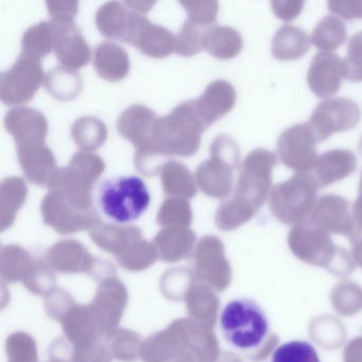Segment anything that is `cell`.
Returning a JSON list of instances; mask_svg holds the SVG:
<instances>
[{
  "label": "cell",
  "instance_id": "cell-12",
  "mask_svg": "<svg viewBox=\"0 0 362 362\" xmlns=\"http://www.w3.org/2000/svg\"><path fill=\"white\" fill-rule=\"evenodd\" d=\"M54 28V52L65 69H78L90 62V48L75 22H52Z\"/></svg>",
  "mask_w": 362,
  "mask_h": 362
},
{
  "label": "cell",
  "instance_id": "cell-18",
  "mask_svg": "<svg viewBox=\"0 0 362 362\" xmlns=\"http://www.w3.org/2000/svg\"><path fill=\"white\" fill-rule=\"evenodd\" d=\"M93 64L100 78L110 82L122 81L130 71L128 54L113 42H103L97 46Z\"/></svg>",
  "mask_w": 362,
  "mask_h": 362
},
{
  "label": "cell",
  "instance_id": "cell-15",
  "mask_svg": "<svg viewBox=\"0 0 362 362\" xmlns=\"http://www.w3.org/2000/svg\"><path fill=\"white\" fill-rule=\"evenodd\" d=\"M25 177L30 183L47 186L57 170L56 158L45 143L16 147Z\"/></svg>",
  "mask_w": 362,
  "mask_h": 362
},
{
  "label": "cell",
  "instance_id": "cell-8",
  "mask_svg": "<svg viewBox=\"0 0 362 362\" xmlns=\"http://www.w3.org/2000/svg\"><path fill=\"white\" fill-rule=\"evenodd\" d=\"M361 119L359 105L349 98H330L322 101L309 118L315 139L324 141L334 133L355 128Z\"/></svg>",
  "mask_w": 362,
  "mask_h": 362
},
{
  "label": "cell",
  "instance_id": "cell-1",
  "mask_svg": "<svg viewBox=\"0 0 362 362\" xmlns=\"http://www.w3.org/2000/svg\"><path fill=\"white\" fill-rule=\"evenodd\" d=\"M220 332L226 342L240 353L255 351L270 332V321L258 303L249 298L228 300L220 311Z\"/></svg>",
  "mask_w": 362,
  "mask_h": 362
},
{
  "label": "cell",
  "instance_id": "cell-5",
  "mask_svg": "<svg viewBox=\"0 0 362 362\" xmlns=\"http://www.w3.org/2000/svg\"><path fill=\"white\" fill-rule=\"evenodd\" d=\"M319 184L313 175L296 173L287 181L273 186L269 205L277 218L284 221H298L317 205Z\"/></svg>",
  "mask_w": 362,
  "mask_h": 362
},
{
  "label": "cell",
  "instance_id": "cell-42",
  "mask_svg": "<svg viewBox=\"0 0 362 362\" xmlns=\"http://www.w3.org/2000/svg\"><path fill=\"white\" fill-rule=\"evenodd\" d=\"M356 202L360 203V205L362 206V175H361V179H360V184H359V196H358V198L356 199Z\"/></svg>",
  "mask_w": 362,
  "mask_h": 362
},
{
  "label": "cell",
  "instance_id": "cell-32",
  "mask_svg": "<svg viewBox=\"0 0 362 362\" xmlns=\"http://www.w3.org/2000/svg\"><path fill=\"white\" fill-rule=\"evenodd\" d=\"M271 362H321V359L311 343L293 340L277 347Z\"/></svg>",
  "mask_w": 362,
  "mask_h": 362
},
{
  "label": "cell",
  "instance_id": "cell-11",
  "mask_svg": "<svg viewBox=\"0 0 362 362\" xmlns=\"http://www.w3.org/2000/svg\"><path fill=\"white\" fill-rule=\"evenodd\" d=\"M344 78L343 59L334 52H321L309 65L307 83L315 96L326 100L338 93Z\"/></svg>",
  "mask_w": 362,
  "mask_h": 362
},
{
  "label": "cell",
  "instance_id": "cell-13",
  "mask_svg": "<svg viewBox=\"0 0 362 362\" xmlns=\"http://www.w3.org/2000/svg\"><path fill=\"white\" fill-rule=\"evenodd\" d=\"M5 128L16 147L45 143L48 122L45 116L31 107H14L5 116Z\"/></svg>",
  "mask_w": 362,
  "mask_h": 362
},
{
  "label": "cell",
  "instance_id": "cell-6",
  "mask_svg": "<svg viewBox=\"0 0 362 362\" xmlns=\"http://www.w3.org/2000/svg\"><path fill=\"white\" fill-rule=\"evenodd\" d=\"M276 164L277 156L272 151L258 148L250 152L243 160L233 197L257 211L268 199Z\"/></svg>",
  "mask_w": 362,
  "mask_h": 362
},
{
  "label": "cell",
  "instance_id": "cell-35",
  "mask_svg": "<svg viewBox=\"0 0 362 362\" xmlns=\"http://www.w3.org/2000/svg\"><path fill=\"white\" fill-rule=\"evenodd\" d=\"M180 4L183 6L186 13L189 16L188 21L199 26L207 28L213 26L217 20L219 11L218 1H181Z\"/></svg>",
  "mask_w": 362,
  "mask_h": 362
},
{
  "label": "cell",
  "instance_id": "cell-31",
  "mask_svg": "<svg viewBox=\"0 0 362 362\" xmlns=\"http://www.w3.org/2000/svg\"><path fill=\"white\" fill-rule=\"evenodd\" d=\"M67 167L79 179L93 187L105 171V162L100 156L93 152L80 150L71 158Z\"/></svg>",
  "mask_w": 362,
  "mask_h": 362
},
{
  "label": "cell",
  "instance_id": "cell-4",
  "mask_svg": "<svg viewBox=\"0 0 362 362\" xmlns=\"http://www.w3.org/2000/svg\"><path fill=\"white\" fill-rule=\"evenodd\" d=\"M239 163L240 150L236 141L228 135H219L211 143L209 160L197 168V185L211 198H226L234 187V173Z\"/></svg>",
  "mask_w": 362,
  "mask_h": 362
},
{
  "label": "cell",
  "instance_id": "cell-41",
  "mask_svg": "<svg viewBox=\"0 0 362 362\" xmlns=\"http://www.w3.org/2000/svg\"><path fill=\"white\" fill-rule=\"evenodd\" d=\"M127 7L130 8L132 11L143 14L149 12L156 3L154 1H126Z\"/></svg>",
  "mask_w": 362,
  "mask_h": 362
},
{
  "label": "cell",
  "instance_id": "cell-33",
  "mask_svg": "<svg viewBox=\"0 0 362 362\" xmlns=\"http://www.w3.org/2000/svg\"><path fill=\"white\" fill-rule=\"evenodd\" d=\"M205 29L187 21L175 35V54L188 58L202 52Z\"/></svg>",
  "mask_w": 362,
  "mask_h": 362
},
{
  "label": "cell",
  "instance_id": "cell-24",
  "mask_svg": "<svg viewBox=\"0 0 362 362\" xmlns=\"http://www.w3.org/2000/svg\"><path fill=\"white\" fill-rule=\"evenodd\" d=\"M131 9L126 4L110 1L96 12V26L105 37L124 39L130 21Z\"/></svg>",
  "mask_w": 362,
  "mask_h": 362
},
{
  "label": "cell",
  "instance_id": "cell-43",
  "mask_svg": "<svg viewBox=\"0 0 362 362\" xmlns=\"http://www.w3.org/2000/svg\"><path fill=\"white\" fill-rule=\"evenodd\" d=\"M359 150H360V152H361V153H362V139H361V141H360Z\"/></svg>",
  "mask_w": 362,
  "mask_h": 362
},
{
  "label": "cell",
  "instance_id": "cell-29",
  "mask_svg": "<svg viewBox=\"0 0 362 362\" xmlns=\"http://www.w3.org/2000/svg\"><path fill=\"white\" fill-rule=\"evenodd\" d=\"M349 202L337 194H324L315 205V218L330 226H342L349 218Z\"/></svg>",
  "mask_w": 362,
  "mask_h": 362
},
{
  "label": "cell",
  "instance_id": "cell-19",
  "mask_svg": "<svg viewBox=\"0 0 362 362\" xmlns=\"http://www.w3.org/2000/svg\"><path fill=\"white\" fill-rule=\"evenodd\" d=\"M49 190L60 192L81 211H92V186L82 181L69 167L58 168L48 182Z\"/></svg>",
  "mask_w": 362,
  "mask_h": 362
},
{
  "label": "cell",
  "instance_id": "cell-3",
  "mask_svg": "<svg viewBox=\"0 0 362 362\" xmlns=\"http://www.w3.org/2000/svg\"><path fill=\"white\" fill-rule=\"evenodd\" d=\"M98 201L101 211L115 226H124L144 215L151 198L145 182L131 175L103 182Z\"/></svg>",
  "mask_w": 362,
  "mask_h": 362
},
{
  "label": "cell",
  "instance_id": "cell-39",
  "mask_svg": "<svg viewBox=\"0 0 362 362\" xmlns=\"http://www.w3.org/2000/svg\"><path fill=\"white\" fill-rule=\"evenodd\" d=\"M48 12L52 22L73 23L78 12V1H47Z\"/></svg>",
  "mask_w": 362,
  "mask_h": 362
},
{
  "label": "cell",
  "instance_id": "cell-34",
  "mask_svg": "<svg viewBox=\"0 0 362 362\" xmlns=\"http://www.w3.org/2000/svg\"><path fill=\"white\" fill-rule=\"evenodd\" d=\"M343 63L345 79L354 83L362 82V31L355 33L349 40Z\"/></svg>",
  "mask_w": 362,
  "mask_h": 362
},
{
  "label": "cell",
  "instance_id": "cell-21",
  "mask_svg": "<svg viewBox=\"0 0 362 362\" xmlns=\"http://www.w3.org/2000/svg\"><path fill=\"white\" fill-rule=\"evenodd\" d=\"M311 39L302 29L284 25L275 33L271 43V52L279 61H294L308 52Z\"/></svg>",
  "mask_w": 362,
  "mask_h": 362
},
{
  "label": "cell",
  "instance_id": "cell-16",
  "mask_svg": "<svg viewBox=\"0 0 362 362\" xmlns=\"http://www.w3.org/2000/svg\"><path fill=\"white\" fill-rule=\"evenodd\" d=\"M357 165V158L349 150H330L317 158L313 168L315 177L320 188H324L349 177Z\"/></svg>",
  "mask_w": 362,
  "mask_h": 362
},
{
  "label": "cell",
  "instance_id": "cell-37",
  "mask_svg": "<svg viewBox=\"0 0 362 362\" xmlns=\"http://www.w3.org/2000/svg\"><path fill=\"white\" fill-rule=\"evenodd\" d=\"M192 217L189 203L186 199L171 198L167 199L160 207L158 218L163 221L168 220H189Z\"/></svg>",
  "mask_w": 362,
  "mask_h": 362
},
{
  "label": "cell",
  "instance_id": "cell-25",
  "mask_svg": "<svg viewBox=\"0 0 362 362\" xmlns=\"http://www.w3.org/2000/svg\"><path fill=\"white\" fill-rule=\"evenodd\" d=\"M46 90L50 96L59 101H69L75 99L82 90L81 76L77 71L56 67L48 71L44 82Z\"/></svg>",
  "mask_w": 362,
  "mask_h": 362
},
{
  "label": "cell",
  "instance_id": "cell-36",
  "mask_svg": "<svg viewBox=\"0 0 362 362\" xmlns=\"http://www.w3.org/2000/svg\"><path fill=\"white\" fill-rule=\"evenodd\" d=\"M254 214H256V211L252 207L233 197L220 205L217 211V220L221 226H236L251 218Z\"/></svg>",
  "mask_w": 362,
  "mask_h": 362
},
{
  "label": "cell",
  "instance_id": "cell-26",
  "mask_svg": "<svg viewBox=\"0 0 362 362\" xmlns=\"http://www.w3.org/2000/svg\"><path fill=\"white\" fill-rule=\"evenodd\" d=\"M71 137L81 151L93 152L107 141V129L105 122L93 116H84L71 126Z\"/></svg>",
  "mask_w": 362,
  "mask_h": 362
},
{
  "label": "cell",
  "instance_id": "cell-20",
  "mask_svg": "<svg viewBox=\"0 0 362 362\" xmlns=\"http://www.w3.org/2000/svg\"><path fill=\"white\" fill-rule=\"evenodd\" d=\"M42 211L48 221L57 226H75L97 217L95 209L81 211L60 192L49 190L42 201Z\"/></svg>",
  "mask_w": 362,
  "mask_h": 362
},
{
  "label": "cell",
  "instance_id": "cell-14",
  "mask_svg": "<svg viewBox=\"0 0 362 362\" xmlns=\"http://www.w3.org/2000/svg\"><path fill=\"white\" fill-rule=\"evenodd\" d=\"M236 90L230 82H211L194 103V109L206 129L220 118L228 115L236 103Z\"/></svg>",
  "mask_w": 362,
  "mask_h": 362
},
{
  "label": "cell",
  "instance_id": "cell-27",
  "mask_svg": "<svg viewBox=\"0 0 362 362\" xmlns=\"http://www.w3.org/2000/svg\"><path fill=\"white\" fill-rule=\"evenodd\" d=\"M310 39L311 44L317 49L324 52H334L346 41V26L336 16H325L313 29Z\"/></svg>",
  "mask_w": 362,
  "mask_h": 362
},
{
  "label": "cell",
  "instance_id": "cell-22",
  "mask_svg": "<svg viewBox=\"0 0 362 362\" xmlns=\"http://www.w3.org/2000/svg\"><path fill=\"white\" fill-rule=\"evenodd\" d=\"M203 47L214 58L230 60L240 54L243 40L232 27L213 25L205 29Z\"/></svg>",
  "mask_w": 362,
  "mask_h": 362
},
{
  "label": "cell",
  "instance_id": "cell-7",
  "mask_svg": "<svg viewBox=\"0 0 362 362\" xmlns=\"http://www.w3.org/2000/svg\"><path fill=\"white\" fill-rule=\"evenodd\" d=\"M41 61L21 54L13 66L0 76V98L5 105L29 103L45 82Z\"/></svg>",
  "mask_w": 362,
  "mask_h": 362
},
{
  "label": "cell",
  "instance_id": "cell-40",
  "mask_svg": "<svg viewBox=\"0 0 362 362\" xmlns=\"http://www.w3.org/2000/svg\"><path fill=\"white\" fill-rule=\"evenodd\" d=\"M273 13L284 22H291L296 20L304 8V1H292V0H274L271 3Z\"/></svg>",
  "mask_w": 362,
  "mask_h": 362
},
{
  "label": "cell",
  "instance_id": "cell-28",
  "mask_svg": "<svg viewBox=\"0 0 362 362\" xmlns=\"http://www.w3.org/2000/svg\"><path fill=\"white\" fill-rule=\"evenodd\" d=\"M54 28L52 22H41L31 26L23 35L22 54L42 59L54 52Z\"/></svg>",
  "mask_w": 362,
  "mask_h": 362
},
{
  "label": "cell",
  "instance_id": "cell-2",
  "mask_svg": "<svg viewBox=\"0 0 362 362\" xmlns=\"http://www.w3.org/2000/svg\"><path fill=\"white\" fill-rule=\"evenodd\" d=\"M206 129L192 100L175 107L168 115L156 118L149 141L165 156H192L198 151Z\"/></svg>",
  "mask_w": 362,
  "mask_h": 362
},
{
  "label": "cell",
  "instance_id": "cell-10",
  "mask_svg": "<svg viewBox=\"0 0 362 362\" xmlns=\"http://www.w3.org/2000/svg\"><path fill=\"white\" fill-rule=\"evenodd\" d=\"M122 41L153 59L167 58L175 50V37L170 30L160 25L152 24L143 14L132 10Z\"/></svg>",
  "mask_w": 362,
  "mask_h": 362
},
{
  "label": "cell",
  "instance_id": "cell-9",
  "mask_svg": "<svg viewBox=\"0 0 362 362\" xmlns=\"http://www.w3.org/2000/svg\"><path fill=\"white\" fill-rule=\"evenodd\" d=\"M317 143L308 122L294 124L279 136L277 156L286 167L296 173H308L313 170L317 160Z\"/></svg>",
  "mask_w": 362,
  "mask_h": 362
},
{
  "label": "cell",
  "instance_id": "cell-30",
  "mask_svg": "<svg viewBox=\"0 0 362 362\" xmlns=\"http://www.w3.org/2000/svg\"><path fill=\"white\" fill-rule=\"evenodd\" d=\"M27 185L21 177H6L0 186V204L3 219L13 217L27 199Z\"/></svg>",
  "mask_w": 362,
  "mask_h": 362
},
{
  "label": "cell",
  "instance_id": "cell-23",
  "mask_svg": "<svg viewBox=\"0 0 362 362\" xmlns=\"http://www.w3.org/2000/svg\"><path fill=\"white\" fill-rule=\"evenodd\" d=\"M163 190L175 198H194L197 194L196 177L189 169L177 160H168L160 173Z\"/></svg>",
  "mask_w": 362,
  "mask_h": 362
},
{
  "label": "cell",
  "instance_id": "cell-17",
  "mask_svg": "<svg viewBox=\"0 0 362 362\" xmlns=\"http://www.w3.org/2000/svg\"><path fill=\"white\" fill-rule=\"evenodd\" d=\"M156 114L145 105H134L122 112L117 120V130L135 148L144 145L151 137Z\"/></svg>",
  "mask_w": 362,
  "mask_h": 362
},
{
  "label": "cell",
  "instance_id": "cell-38",
  "mask_svg": "<svg viewBox=\"0 0 362 362\" xmlns=\"http://www.w3.org/2000/svg\"><path fill=\"white\" fill-rule=\"evenodd\" d=\"M328 9L346 21L362 20V0H332Z\"/></svg>",
  "mask_w": 362,
  "mask_h": 362
}]
</instances>
